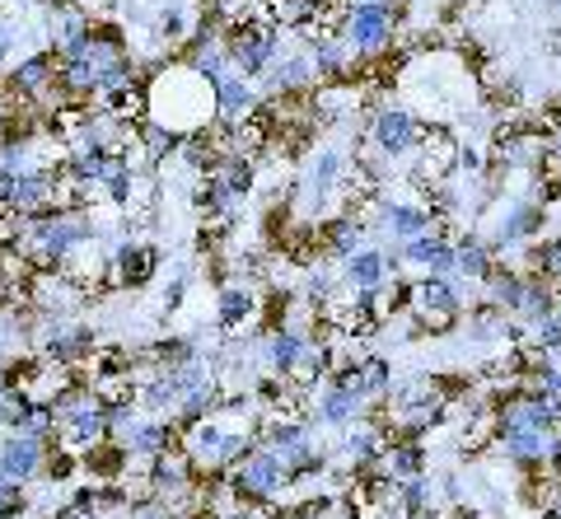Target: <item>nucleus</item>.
Masks as SVG:
<instances>
[{
  "mask_svg": "<svg viewBox=\"0 0 561 519\" xmlns=\"http://www.w3.org/2000/svg\"><path fill=\"white\" fill-rule=\"evenodd\" d=\"M146 84V117L179 136H192L216 123V90L192 66H164Z\"/></svg>",
  "mask_w": 561,
  "mask_h": 519,
  "instance_id": "f257e3e1",
  "label": "nucleus"
},
{
  "mask_svg": "<svg viewBox=\"0 0 561 519\" xmlns=\"http://www.w3.org/2000/svg\"><path fill=\"white\" fill-rule=\"evenodd\" d=\"M47 449H51V440H43V436H0V482H20V487L38 482Z\"/></svg>",
  "mask_w": 561,
  "mask_h": 519,
  "instance_id": "20e7f679",
  "label": "nucleus"
},
{
  "mask_svg": "<svg viewBox=\"0 0 561 519\" xmlns=\"http://www.w3.org/2000/svg\"><path fill=\"white\" fill-rule=\"evenodd\" d=\"M0 436H5V430H0Z\"/></svg>",
  "mask_w": 561,
  "mask_h": 519,
  "instance_id": "4468645a",
  "label": "nucleus"
},
{
  "mask_svg": "<svg viewBox=\"0 0 561 519\" xmlns=\"http://www.w3.org/2000/svg\"><path fill=\"white\" fill-rule=\"evenodd\" d=\"M454 272L486 276L491 272V249L482 244V239H459V244H454Z\"/></svg>",
  "mask_w": 561,
  "mask_h": 519,
  "instance_id": "9b49d317",
  "label": "nucleus"
},
{
  "mask_svg": "<svg viewBox=\"0 0 561 519\" xmlns=\"http://www.w3.org/2000/svg\"><path fill=\"white\" fill-rule=\"evenodd\" d=\"M346 286L356 290H370V286H383V276H389V257L375 253V249H356L346 257Z\"/></svg>",
  "mask_w": 561,
  "mask_h": 519,
  "instance_id": "9d476101",
  "label": "nucleus"
},
{
  "mask_svg": "<svg viewBox=\"0 0 561 519\" xmlns=\"http://www.w3.org/2000/svg\"><path fill=\"white\" fill-rule=\"evenodd\" d=\"M257 314V300L249 286H225L220 300H216V323L225 327V333H234V327H243Z\"/></svg>",
  "mask_w": 561,
  "mask_h": 519,
  "instance_id": "1a4fd4ad",
  "label": "nucleus"
},
{
  "mask_svg": "<svg viewBox=\"0 0 561 519\" xmlns=\"http://www.w3.org/2000/svg\"><path fill=\"white\" fill-rule=\"evenodd\" d=\"M179 426H173L169 417L164 422H136L127 436H122V445H127V454L131 459H146V463H154L160 454H169V449H179Z\"/></svg>",
  "mask_w": 561,
  "mask_h": 519,
  "instance_id": "0eeeda50",
  "label": "nucleus"
},
{
  "mask_svg": "<svg viewBox=\"0 0 561 519\" xmlns=\"http://www.w3.org/2000/svg\"><path fill=\"white\" fill-rule=\"evenodd\" d=\"M183 296H187V276H173L169 290H164V304H169V309H179V304H183Z\"/></svg>",
  "mask_w": 561,
  "mask_h": 519,
  "instance_id": "f8f14e48",
  "label": "nucleus"
},
{
  "mask_svg": "<svg viewBox=\"0 0 561 519\" xmlns=\"http://www.w3.org/2000/svg\"><path fill=\"white\" fill-rule=\"evenodd\" d=\"M210 90H216V123L239 127V123H249V117L262 108L257 84H253V80H243L239 71H230L225 80H216Z\"/></svg>",
  "mask_w": 561,
  "mask_h": 519,
  "instance_id": "423d86ee",
  "label": "nucleus"
},
{
  "mask_svg": "<svg viewBox=\"0 0 561 519\" xmlns=\"http://www.w3.org/2000/svg\"><path fill=\"white\" fill-rule=\"evenodd\" d=\"M393 28H398L393 0H351L337 38L351 47V57L365 61V57H379L383 47H393Z\"/></svg>",
  "mask_w": 561,
  "mask_h": 519,
  "instance_id": "f03ea898",
  "label": "nucleus"
},
{
  "mask_svg": "<svg viewBox=\"0 0 561 519\" xmlns=\"http://www.w3.org/2000/svg\"><path fill=\"white\" fill-rule=\"evenodd\" d=\"M365 127H370L375 146H379L383 154H393V160H398V154H412V150L421 146V131H426V127H421V117H416L412 108H402V103H389V108H375V113H370V123H365Z\"/></svg>",
  "mask_w": 561,
  "mask_h": 519,
  "instance_id": "7ed1b4c3",
  "label": "nucleus"
},
{
  "mask_svg": "<svg viewBox=\"0 0 561 519\" xmlns=\"http://www.w3.org/2000/svg\"><path fill=\"white\" fill-rule=\"evenodd\" d=\"M154 267H160V249L154 244H117V253L108 257V290H136L146 286Z\"/></svg>",
  "mask_w": 561,
  "mask_h": 519,
  "instance_id": "39448f33",
  "label": "nucleus"
},
{
  "mask_svg": "<svg viewBox=\"0 0 561 519\" xmlns=\"http://www.w3.org/2000/svg\"><path fill=\"white\" fill-rule=\"evenodd\" d=\"M313 417L328 422V426H346V422L360 417V397L351 393L346 384H337V379H332V384L319 393V403H313Z\"/></svg>",
  "mask_w": 561,
  "mask_h": 519,
  "instance_id": "6e6552de",
  "label": "nucleus"
},
{
  "mask_svg": "<svg viewBox=\"0 0 561 519\" xmlns=\"http://www.w3.org/2000/svg\"><path fill=\"white\" fill-rule=\"evenodd\" d=\"M552 5H557V14H561V0H552Z\"/></svg>",
  "mask_w": 561,
  "mask_h": 519,
  "instance_id": "ddd939ff",
  "label": "nucleus"
}]
</instances>
